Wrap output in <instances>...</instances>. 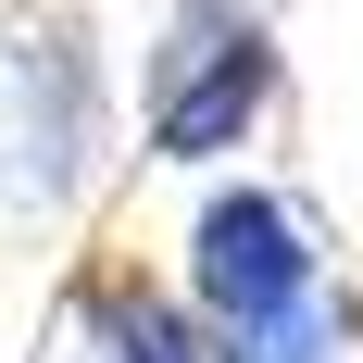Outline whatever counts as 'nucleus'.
<instances>
[{
    "label": "nucleus",
    "mask_w": 363,
    "mask_h": 363,
    "mask_svg": "<svg viewBox=\"0 0 363 363\" xmlns=\"http://www.w3.org/2000/svg\"><path fill=\"white\" fill-rule=\"evenodd\" d=\"M75 338L101 363H213V326H201V301L163 289L150 263L101 251L88 276H75Z\"/></svg>",
    "instance_id": "obj_4"
},
{
    "label": "nucleus",
    "mask_w": 363,
    "mask_h": 363,
    "mask_svg": "<svg viewBox=\"0 0 363 363\" xmlns=\"http://www.w3.org/2000/svg\"><path fill=\"white\" fill-rule=\"evenodd\" d=\"M188 301L213 326V363H351L363 351V289L326 263L313 213L263 176L201 188V213H188Z\"/></svg>",
    "instance_id": "obj_1"
},
{
    "label": "nucleus",
    "mask_w": 363,
    "mask_h": 363,
    "mask_svg": "<svg viewBox=\"0 0 363 363\" xmlns=\"http://www.w3.org/2000/svg\"><path fill=\"white\" fill-rule=\"evenodd\" d=\"M113 150V63L88 0H0V201L63 213Z\"/></svg>",
    "instance_id": "obj_2"
},
{
    "label": "nucleus",
    "mask_w": 363,
    "mask_h": 363,
    "mask_svg": "<svg viewBox=\"0 0 363 363\" xmlns=\"http://www.w3.org/2000/svg\"><path fill=\"white\" fill-rule=\"evenodd\" d=\"M276 88H289V50L263 26V0H163L150 63H138V150L176 176L238 163L263 138Z\"/></svg>",
    "instance_id": "obj_3"
}]
</instances>
